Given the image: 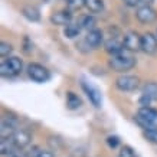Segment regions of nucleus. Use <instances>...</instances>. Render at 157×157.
I'll list each match as a JSON object with an SVG mask.
<instances>
[{"label":"nucleus","mask_w":157,"mask_h":157,"mask_svg":"<svg viewBox=\"0 0 157 157\" xmlns=\"http://www.w3.org/2000/svg\"><path fill=\"white\" fill-rule=\"evenodd\" d=\"M136 123L144 130V131H148V130H156V121H157V109L153 108V107H140L137 115L134 117Z\"/></svg>","instance_id":"1"},{"label":"nucleus","mask_w":157,"mask_h":157,"mask_svg":"<svg viewBox=\"0 0 157 157\" xmlns=\"http://www.w3.org/2000/svg\"><path fill=\"white\" fill-rule=\"evenodd\" d=\"M109 67L113 68V71L117 72H125L130 71L131 68L136 67V58L130 51L124 49L123 52L117 53L109 59Z\"/></svg>","instance_id":"2"},{"label":"nucleus","mask_w":157,"mask_h":157,"mask_svg":"<svg viewBox=\"0 0 157 157\" xmlns=\"http://www.w3.org/2000/svg\"><path fill=\"white\" fill-rule=\"evenodd\" d=\"M23 68V62L17 56H9L7 59L0 63V75L6 76V78H12V76L19 75Z\"/></svg>","instance_id":"3"},{"label":"nucleus","mask_w":157,"mask_h":157,"mask_svg":"<svg viewBox=\"0 0 157 157\" xmlns=\"http://www.w3.org/2000/svg\"><path fill=\"white\" fill-rule=\"evenodd\" d=\"M26 71H28V75L30 79H33L35 82H46L51 79V72L46 67H43L40 63H36V62H32V63H29L28 68H26Z\"/></svg>","instance_id":"4"},{"label":"nucleus","mask_w":157,"mask_h":157,"mask_svg":"<svg viewBox=\"0 0 157 157\" xmlns=\"http://www.w3.org/2000/svg\"><path fill=\"white\" fill-rule=\"evenodd\" d=\"M81 88H82V91L86 94L88 100L91 101V104L94 105L95 108H100L101 105H102V94H101L100 88H98L97 85H94L92 82L85 81V79H82L81 81Z\"/></svg>","instance_id":"5"},{"label":"nucleus","mask_w":157,"mask_h":157,"mask_svg":"<svg viewBox=\"0 0 157 157\" xmlns=\"http://www.w3.org/2000/svg\"><path fill=\"white\" fill-rule=\"evenodd\" d=\"M140 85V78L136 75H120L115 79V86L123 92L136 91Z\"/></svg>","instance_id":"6"},{"label":"nucleus","mask_w":157,"mask_h":157,"mask_svg":"<svg viewBox=\"0 0 157 157\" xmlns=\"http://www.w3.org/2000/svg\"><path fill=\"white\" fill-rule=\"evenodd\" d=\"M72 17H74V14H72V10L69 9H63V10H58V12H53L51 14V23L52 25H56V26H65L67 28L68 25L72 23Z\"/></svg>","instance_id":"7"},{"label":"nucleus","mask_w":157,"mask_h":157,"mask_svg":"<svg viewBox=\"0 0 157 157\" xmlns=\"http://www.w3.org/2000/svg\"><path fill=\"white\" fill-rule=\"evenodd\" d=\"M136 17H137L138 22L148 25L157 20V12L151 6H143V7H138L136 10Z\"/></svg>","instance_id":"8"},{"label":"nucleus","mask_w":157,"mask_h":157,"mask_svg":"<svg viewBox=\"0 0 157 157\" xmlns=\"http://www.w3.org/2000/svg\"><path fill=\"white\" fill-rule=\"evenodd\" d=\"M123 43H124V49H127L130 52L138 51V49H141V36L136 33V32H128V33L124 35Z\"/></svg>","instance_id":"9"},{"label":"nucleus","mask_w":157,"mask_h":157,"mask_svg":"<svg viewBox=\"0 0 157 157\" xmlns=\"http://www.w3.org/2000/svg\"><path fill=\"white\" fill-rule=\"evenodd\" d=\"M84 40H85L86 46L90 49H95L104 40V33H102V30H100V29H94V30H91V32L86 33Z\"/></svg>","instance_id":"10"},{"label":"nucleus","mask_w":157,"mask_h":157,"mask_svg":"<svg viewBox=\"0 0 157 157\" xmlns=\"http://www.w3.org/2000/svg\"><path fill=\"white\" fill-rule=\"evenodd\" d=\"M141 51L146 53H154L157 51V36L147 32L141 36Z\"/></svg>","instance_id":"11"},{"label":"nucleus","mask_w":157,"mask_h":157,"mask_svg":"<svg viewBox=\"0 0 157 157\" xmlns=\"http://www.w3.org/2000/svg\"><path fill=\"white\" fill-rule=\"evenodd\" d=\"M16 134V123L12 120H2V125H0V138L2 140H10L13 138Z\"/></svg>","instance_id":"12"},{"label":"nucleus","mask_w":157,"mask_h":157,"mask_svg":"<svg viewBox=\"0 0 157 157\" xmlns=\"http://www.w3.org/2000/svg\"><path fill=\"white\" fill-rule=\"evenodd\" d=\"M104 49L111 55V56H114V55H117V53L124 51V43L121 39L113 36V38H109L108 40L104 42Z\"/></svg>","instance_id":"13"},{"label":"nucleus","mask_w":157,"mask_h":157,"mask_svg":"<svg viewBox=\"0 0 157 157\" xmlns=\"http://www.w3.org/2000/svg\"><path fill=\"white\" fill-rule=\"evenodd\" d=\"M12 140H13L16 148H23L30 143V134L26 133L25 130H20V131H16V134L13 136Z\"/></svg>","instance_id":"14"},{"label":"nucleus","mask_w":157,"mask_h":157,"mask_svg":"<svg viewBox=\"0 0 157 157\" xmlns=\"http://www.w3.org/2000/svg\"><path fill=\"white\" fill-rule=\"evenodd\" d=\"M141 97L147 98L150 101H157V84L156 82H147L144 84L143 91H141Z\"/></svg>","instance_id":"15"},{"label":"nucleus","mask_w":157,"mask_h":157,"mask_svg":"<svg viewBox=\"0 0 157 157\" xmlns=\"http://www.w3.org/2000/svg\"><path fill=\"white\" fill-rule=\"evenodd\" d=\"M22 14H23L25 19H28L29 22H39L40 20V12L38 7L33 6H26L22 9Z\"/></svg>","instance_id":"16"},{"label":"nucleus","mask_w":157,"mask_h":157,"mask_svg":"<svg viewBox=\"0 0 157 157\" xmlns=\"http://www.w3.org/2000/svg\"><path fill=\"white\" fill-rule=\"evenodd\" d=\"M78 23H79V26H81L82 29H85V30H88V32L97 29L95 28L97 19L92 16V14H84V16H81L79 20H78Z\"/></svg>","instance_id":"17"},{"label":"nucleus","mask_w":157,"mask_h":157,"mask_svg":"<svg viewBox=\"0 0 157 157\" xmlns=\"http://www.w3.org/2000/svg\"><path fill=\"white\" fill-rule=\"evenodd\" d=\"M81 30H82V28L79 26V23L75 22V23L68 25L67 28H65V30H63V35H65V38H68V39H74V38H76V36H79Z\"/></svg>","instance_id":"18"},{"label":"nucleus","mask_w":157,"mask_h":157,"mask_svg":"<svg viewBox=\"0 0 157 157\" xmlns=\"http://www.w3.org/2000/svg\"><path fill=\"white\" fill-rule=\"evenodd\" d=\"M85 7L91 13H101L104 10V0H85Z\"/></svg>","instance_id":"19"},{"label":"nucleus","mask_w":157,"mask_h":157,"mask_svg":"<svg viewBox=\"0 0 157 157\" xmlns=\"http://www.w3.org/2000/svg\"><path fill=\"white\" fill-rule=\"evenodd\" d=\"M67 105H68V108L69 109H76L82 105V101H81L79 97L76 95L75 92L69 91V92L67 94Z\"/></svg>","instance_id":"20"},{"label":"nucleus","mask_w":157,"mask_h":157,"mask_svg":"<svg viewBox=\"0 0 157 157\" xmlns=\"http://www.w3.org/2000/svg\"><path fill=\"white\" fill-rule=\"evenodd\" d=\"M0 151L3 156H10L12 153L16 151V146H14L13 140H0Z\"/></svg>","instance_id":"21"},{"label":"nucleus","mask_w":157,"mask_h":157,"mask_svg":"<svg viewBox=\"0 0 157 157\" xmlns=\"http://www.w3.org/2000/svg\"><path fill=\"white\" fill-rule=\"evenodd\" d=\"M124 2L130 7H143V6H151L154 0H124Z\"/></svg>","instance_id":"22"},{"label":"nucleus","mask_w":157,"mask_h":157,"mask_svg":"<svg viewBox=\"0 0 157 157\" xmlns=\"http://www.w3.org/2000/svg\"><path fill=\"white\" fill-rule=\"evenodd\" d=\"M67 6L69 10H79L85 6V0H67Z\"/></svg>","instance_id":"23"},{"label":"nucleus","mask_w":157,"mask_h":157,"mask_svg":"<svg viewBox=\"0 0 157 157\" xmlns=\"http://www.w3.org/2000/svg\"><path fill=\"white\" fill-rule=\"evenodd\" d=\"M13 48H12V45L7 42H2L0 43V56L2 58H9V55L12 53Z\"/></svg>","instance_id":"24"},{"label":"nucleus","mask_w":157,"mask_h":157,"mask_svg":"<svg viewBox=\"0 0 157 157\" xmlns=\"http://www.w3.org/2000/svg\"><path fill=\"white\" fill-rule=\"evenodd\" d=\"M144 136L150 143L157 144V128L156 130H148V131H144Z\"/></svg>","instance_id":"25"},{"label":"nucleus","mask_w":157,"mask_h":157,"mask_svg":"<svg viewBox=\"0 0 157 157\" xmlns=\"http://www.w3.org/2000/svg\"><path fill=\"white\" fill-rule=\"evenodd\" d=\"M120 143H121V141H120V138L117 137V136H108V137H107V144H108L111 148H117L120 146Z\"/></svg>","instance_id":"26"},{"label":"nucleus","mask_w":157,"mask_h":157,"mask_svg":"<svg viewBox=\"0 0 157 157\" xmlns=\"http://www.w3.org/2000/svg\"><path fill=\"white\" fill-rule=\"evenodd\" d=\"M118 157H136V153L133 151V148L128 147V146H124L120 151Z\"/></svg>","instance_id":"27"},{"label":"nucleus","mask_w":157,"mask_h":157,"mask_svg":"<svg viewBox=\"0 0 157 157\" xmlns=\"http://www.w3.org/2000/svg\"><path fill=\"white\" fill-rule=\"evenodd\" d=\"M36 157H55V156H53V153L49 151V150H40Z\"/></svg>","instance_id":"28"},{"label":"nucleus","mask_w":157,"mask_h":157,"mask_svg":"<svg viewBox=\"0 0 157 157\" xmlns=\"http://www.w3.org/2000/svg\"><path fill=\"white\" fill-rule=\"evenodd\" d=\"M7 157H26V156H25L22 151H14V153H12V154L7 156Z\"/></svg>","instance_id":"29"}]
</instances>
